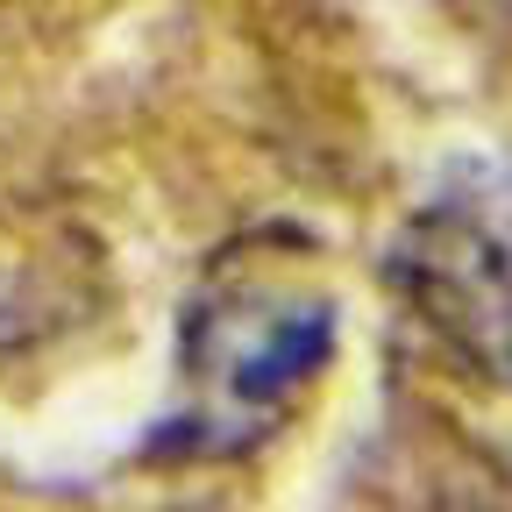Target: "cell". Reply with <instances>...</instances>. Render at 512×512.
Masks as SVG:
<instances>
[{
  "instance_id": "7a4b0ae2",
  "label": "cell",
  "mask_w": 512,
  "mask_h": 512,
  "mask_svg": "<svg viewBox=\"0 0 512 512\" xmlns=\"http://www.w3.org/2000/svg\"><path fill=\"white\" fill-rule=\"evenodd\" d=\"M399 299L491 384H512V164H448L392 242Z\"/></svg>"
},
{
  "instance_id": "6da1fadb",
  "label": "cell",
  "mask_w": 512,
  "mask_h": 512,
  "mask_svg": "<svg viewBox=\"0 0 512 512\" xmlns=\"http://www.w3.org/2000/svg\"><path fill=\"white\" fill-rule=\"evenodd\" d=\"M335 328L342 306L313 235H235L178 313V384L150 448L164 463H221L264 448L328 370Z\"/></svg>"
}]
</instances>
